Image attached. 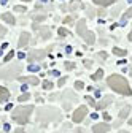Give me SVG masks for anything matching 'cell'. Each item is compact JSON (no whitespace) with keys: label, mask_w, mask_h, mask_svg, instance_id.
Listing matches in <instances>:
<instances>
[{"label":"cell","mask_w":132,"mask_h":133,"mask_svg":"<svg viewBox=\"0 0 132 133\" xmlns=\"http://www.w3.org/2000/svg\"><path fill=\"white\" fill-rule=\"evenodd\" d=\"M119 133H127V131H119Z\"/></svg>","instance_id":"cell-37"},{"label":"cell","mask_w":132,"mask_h":133,"mask_svg":"<svg viewBox=\"0 0 132 133\" xmlns=\"http://www.w3.org/2000/svg\"><path fill=\"white\" fill-rule=\"evenodd\" d=\"M34 30L38 33L41 38H48L51 35V29L49 27H43V25H38V24H34Z\"/></svg>","instance_id":"cell-8"},{"label":"cell","mask_w":132,"mask_h":133,"mask_svg":"<svg viewBox=\"0 0 132 133\" xmlns=\"http://www.w3.org/2000/svg\"><path fill=\"white\" fill-rule=\"evenodd\" d=\"M65 68H67V70L75 68V63H72V62H65Z\"/></svg>","instance_id":"cell-25"},{"label":"cell","mask_w":132,"mask_h":133,"mask_svg":"<svg viewBox=\"0 0 132 133\" xmlns=\"http://www.w3.org/2000/svg\"><path fill=\"white\" fill-rule=\"evenodd\" d=\"M80 3H81L80 0H72V3H70V10H72V11H73V10H76V8L80 6Z\"/></svg>","instance_id":"cell-18"},{"label":"cell","mask_w":132,"mask_h":133,"mask_svg":"<svg viewBox=\"0 0 132 133\" xmlns=\"http://www.w3.org/2000/svg\"><path fill=\"white\" fill-rule=\"evenodd\" d=\"M127 112H129V106H127V108H123V111H121V116H119V117H121V119H124L126 116H127Z\"/></svg>","instance_id":"cell-22"},{"label":"cell","mask_w":132,"mask_h":133,"mask_svg":"<svg viewBox=\"0 0 132 133\" xmlns=\"http://www.w3.org/2000/svg\"><path fill=\"white\" fill-rule=\"evenodd\" d=\"M19 71H21V66L14 65V66H10V68L2 70V71H0V76H2L3 79H13V78H16L19 75Z\"/></svg>","instance_id":"cell-4"},{"label":"cell","mask_w":132,"mask_h":133,"mask_svg":"<svg viewBox=\"0 0 132 133\" xmlns=\"http://www.w3.org/2000/svg\"><path fill=\"white\" fill-rule=\"evenodd\" d=\"M113 2H115V0H94V3L102 5V6H108V5H111Z\"/></svg>","instance_id":"cell-16"},{"label":"cell","mask_w":132,"mask_h":133,"mask_svg":"<svg viewBox=\"0 0 132 133\" xmlns=\"http://www.w3.org/2000/svg\"><path fill=\"white\" fill-rule=\"evenodd\" d=\"M59 35H61V37H69V35H70V32L61 27V29H59Z\"/></svg>","instance_id":"cell-21"},{"label":"cell","mask_w":132,"mask_h":133,"mask_svg":"<svg viewBox=\"0 0 132 133\" xmlns=\"http://www.w3.org/2000/svg\"><path fill=\"white\" fill-rule=\"evenodd\" d=\"M8 98H10V92H8V89L0 86V103H2V102H7Z\"/></svg>","instance_id":"cell-11"},{"label":"cell","mask_w":132,"mask_h":133,"mask_svg":"<svg viewBox=\"0 0 132 133\" xmlns=\"http://www.w3.org/2000/svg\"><path fill=\"white\" fill-rule=\"evenodd\" d=\"M51 75H54V76H59V71H57V70H53V71H51Z\"/></svg>","instance_id":"cell-33"},{"label":"cell","mask_w":132,"mask_h":133,"mask_svg":"<svg viewBox=\"0 0 132 133\" xmlns=\"http://www.w3.org/2000/svg\"><path fill=\"white\" fill-rule=\"evenodd\" d=\"M14 133H24V130H22V128H16V131H14Z\"/></svg>","instance_id":"cell-34"},{"label":"cell","mask_w":132,"mask_h":133,"mask_svg":"<svg viewBox=\"0 0 132 133\" xmlns=\"http://www.w3.org/2000/svg\"><path fill=\"white\" fill-rule=\"evenodd\" d=\"M75 87H76V90H80V89H85V84L81 81H76L75 82Z\"/></svg>","instance_id":"cell-23"},{"label":"cell","mask_w":132,"mask_h":133,"mask_svg":"<svg viewBox=\"0 0 132 133\" xmlns=\"http://www.w3.org/2000/svg\"><path fill=\"white\" fill-rule=\"evenodd\" d=\"M76 33H78L80 37H83V40H85L88 44H92V43L95 41L94 33L86 29V21H85V19H80V21L76 22Z\"/></svg>","instance_id":"cell-3"},{"label":"cell","mask_w":132,"mask_h":133,"mask_svg":"<svg viewBox=\"0 0 132 133\" xmlns=\"http://www.w3.org/2000/svg\"><path fill=\"white\" fill-rule=\"evenodd\" d=\"M102 76H104V70H97V71L92 75V79H94V81H97V79H100Z\"/></svg>","instance_id":"cell-17"},{"label":"cell","mask_w":132,"mask_h":133,"mask_svg":"<svg viewBox=\"0 0 132 133\" xmlns=\"http://www.w3.org/2000/svg\"><path fill=\"white\" fill-rule=\"evenodd\" d=\"M113 52H115V56H118V57H124L127 54V51H124V49H121V48H115Z\"/></svg>","instance_id":"cell-15"},{"label":"cell","mask_w":132,"mask_h":133,"mask_svg":"<svg viewBox=\"0 0 132 133\" xmlns=\"http://www.w3.org/2000/svg\"><path fill=\"white\" fill-rule=\"evenodd\" d=\"M111 100H113L111 97H105V100H104V102L97 103V105H95V108H97V109H104L107 105H110V103H111Z\"/></svg>","instance_id":"cell-13"},{"label":"cell","mask_w":132,"mask_h":133,"mask_svg":"<svg viewBox=\"0 0 132 133\" xmlns=\"http://www.w3.org/2000/svg\"><path fill=\"white\" fill-rule=\"evenodd\" d=\"M64 22H65V24H70V22H72V18H65Z\"/></svg>","instance_id":"cell-32"},{"label":"cell","mask_w":132,"mask_h":133,"mask_svg":"<svg viewBox=\"0 0 132 133\" xmlns=\"http://www.w3.org/2000/svg\"><path fill=\"white\" fill-rule=\"evenodd\" d=\"M18 57H19V59H24L26 56H24V52H19V54H18Z\"/></svg>","instance_id":"cell-35"},{"label":"cell","mask_w":132,"mask_h":133,"mask_svg":"<svg viewBox=\"0 0 132 133\" xmlns=\"http://www.w3.org/2000/svg\"><path fill=\"white\" fill-rule=\"evenodd\" d=\"M130 16H132V6H130V8H129V10H127V11H126L124 14H123V21H126V19H129V18H130Z\"/></svg>","instance_id":"cell-20"},{"label":"cell","mask_w":132,"mask_h":133,"mask_svg":"<svg viewBox=\"0 0 132 133\" xmlns=\"http://www.w3.org/2000/svg\"><path fill=\"white\" fill-rule=\"evenodd\" d=\"M13 56H14V52H13V51H10V52L5 56V62H10V60L13 59Z\"/></svg>","instance_id":"cell-24"},{"label":"cell","mask_w":132,"mask_h":133,"mask_svg":"<svg viewBox=\"0 0 132 133\" xmlns=\"http://www.w3.org/2000/svg\"><path fill=\"white\" fill-rule=\"evenodd\" d=\"M32 18H34L35 21H45V16H43V14H41V16H38V14H34Z\"/></svg>","instance_id":"cell-26"},{"label":"cell","mask_w":132,"mask_h":133,"mask_svg":"<svg viewBox=\"0 0 132 133\" xmlns=\"http://www.w3.org/2000/svg\"><path fill=\"white\" fill-rule=\"evenodd\" d=\"M56 117H57L56 109H41L38 112V121H41V122H48V121L56 119Z\"/></svg>","instance_id":"cell-5"},{"label":"cell","mask_w":132,"mask_h":133,"mask_svg":"<svg viewBox=\"0 0 132 133\" xmlns=\"http://www.w3.org/2000/svg\"><path fill=\"white\" fill-rule=\"evenodd\" d=\"M64 82H65V78H61V79H59V82H57V84H59V86H64Z\"/></svg>","instance_id":"cell-31"},{"label":"cell","mask_w":132,"mask_h":133,"mask_svg":"<svg viewBox=\"0 0 132 133\" xmlns=\"http://www.w3.org/2000/svg\"><path fill=\"white\" fill-rule=\"evenodd\" d=\"M86 112H88V109H86V106H80L75 112H73V116H72V119H73V122H81L85 119V116H86Z\"/></svg>","instance_id":"cell-7"},{"label":"cell","mask_w":132,"mask_h":133,"mask_svg":"<svg viewBox=\"0 0 132 133\" xmlns=\"http://www.w3.org/2000/svg\"><path fill=\"white\" fill-rule=\"evenodd\" d=\"M29 70H30V71H38V70H40V66H37V65H30V66H29Z\"/></svg>","instance_id":"cell-28"},{"label":"cell","mask_w":132,"mask_h":133,"mask_svg":"<svg viewBox=\"0 0 132 133\" xmlns=\"http://www.w3.org/2000/svg\"><path fill=\"white\" fill-rule=\"evenodd\" d=\"M29 40H30V35H29L27 32H22L21 37H19V48H24L29 43Z\"/></svg>","instance_id":"cell-10"},{"label":"cell","mask_w":132,"mask_h":133,"mask_svg":"<svg viewBox=\"0 0 132 133\" xmlns=\"http://www.w3.org/2000/svg\"><path fill=\"white\" fill-rule=\"evenodd\" d=\"M29 98H30V95H29L27 92H26L24 95H21V97H19V100H21V102H26V100H29Z\"/></svg>","instance_id":"cell-27"},{"label":"cell","mask_w":132,"mask_h":133,"mask_svg":"<svg viewBox=\"0 0 132 133\" xmlns=\"http://www.w3.org/2000/svg\"><path fill=\"white\" fill-rule=\"evenodd\" d=\"M22 82H29V84H32V86H37L38 84V78L37 76H26V78H19Z\"/></svg>","instance_id":"cell-12"},{"label":"cell","mask_w":132,"mask_h":133,"mask_svg":"<svg viewBox=\"0 0 132 133\" xmlns=\"http://www.w3.org/2000/svg\"><path fill=\"white\" fill-rule=\"evenodd\" d=\"M107 82H108V86H110L115 92H118V94H121V95H130V94H132V90H130V87H129V84H127V81H126L123 76H119V75H111Z\"/></svg>","instance_id":"cell-1"},{"label":"cell","mask_w":132,"mask_h":133,"mask_svg":"<svg viewBox=\"0 0 132 133\" xmlns=\"http://www.w3.org/2000/svg\"><path fill=\"white\" fill-rule=\"evenodd\" d=\"M2 19L5 22H8V24H14V18H13V14H10V13H3L2 14Z\"/></svg>","instance_id":"cell-14"},{"label":"cell","mask_w":132,"mask_h":133,"mask_svg":"<svg viewBox=\"0 0 132 133\" xmlns=\"http://www.w3.org/2000/svg\"><path fill=\"white\" fill-rule=\"evenodd\" d=\"M46 54H48L46 49H34V51L29 54V60H30V62L41 60V59H45V57H46Z\"/></svg>","instance_id":"cell-6"},{"label":"cell","mask_w":132,"mask_h":133,"mask_svg":"<svg viewBox=\"0 0 132 133\" xmlns=\"http://www.w3.org/2000/svg\"><path fill=\"white\" fill-rule=\"evenodd\" d=\"M54 87V84L51 81H43V89H53Z\"/></svg>","instance_id":"cell-19"},{"label":"cell","mask_w":132,"mask_h":133,"mask_svg":"<svg viewBox=\"0 0 132 133\" xmlns=\"http://www.w3.org/2000/svg\"><path fill=\"white\" fill-rule=\"evenodd\" d=\"M13 10H14V11H21V13H22V11H26V8H24V6H19V5H18V6H14Z\"/></svg>","instance_id":"cell-30"},{"label":"cell","mask_w":132,"mask_h":133,"mask_svg":"<svg viewBox=\"0 0 132 133\" xmlns=\"http://www.w3.org/2000/svg\"><path fill=\"white\" fill-rule=\"evenodd\" d=\"M5 33H7V29H5L3 25H0V38H2V37L5 35Z\"/></svg>","instance_id":"cell-29"},{"label":"cell","mask_w":132,"mask_h":133,"mask_svg":"<svg viewBox=\"0 0 132 133\" xmlns=\"http://www.w3.org/2000/svg\"><path fill=\"white\" fill-rule=\"evenodd\" d=\"M129 40H130V41H132V32H130V33H129Z\"/></svg>","instance_id":"cell-36"},{"label":"cell","mask_w":132,"mask_h":133,"mask_svg":"<svg viewBox=\"0 0 132 133\" xmlns=\"http://www.w3.org/2000/svg\"><path fill=\"white\" fill-rule=\"evenodd\" d=\"M24 2H29V0H24Z\"/></svg>","instance_id":"cell-38"},{"label":"cell","mask_w":132,"mask_h":133,"mask_svg":"<svg viewBox=\"0 0 132 133\" xmlns=\"http://www.w3.org/2000/svg\"><path fill=\"white\" fill-rule=\"evenodd\" d=\"M110 128L108 124H99V125H94V133H107Z\"/></svg>","instance_id":"cell-9"},{"label":"cell","mask_w":132,"mask_h":133,"mask_svg":"<svg viewBox=\"0 0 132 133\" xmlns=\"http://www.w3.org/2000/svg\"><path fill=\"white\" fill-rule=\"evenodd\" d=\"M32 111H34V106L32 105H27V106H18L14 111H13V121H16L18 124L24 125L29 122V117Z\"/></svg>","instance_id":"cell-2"}]
</instances>
